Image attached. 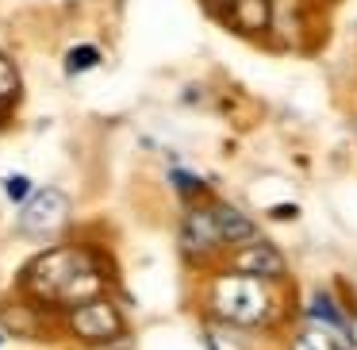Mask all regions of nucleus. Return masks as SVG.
Masks as SVG:
<instances>
[{
  "mask_svg": "<svg viewBox=\"0 0 357 350\" xmlns=\"http://www.w3.org/2000/svg\"><path fill=\"white\" fill-rule=\"evenodd\" d=\"M27 289L39 293L43 300L58 304H81L100 296V270L93 258L81 250H50L27 270Z\"/></svg>",
  "mask_w": 357,
  "mask_h": 350,
  "instance_id": "nucleus-1",
  "label": "nucleus"
},
{
  "mask_svg": "<svg viewBox=\"0 0 357 350\" xmlns=\"http://www.w3.org/2000/svg\"><path fill=\"white\" fill-rule=\"evenodd\" d=\"M211 308L215 316H223L227 323H261L269 316V293H265L261 277L250 273H234V277H219L211 285Z\"/></svg>",
  "mask_w": 357,
  "mask_h": 350,
  "instance_id": "nucleus-2",
  "label": "nucleus"
},
{
  "mask_svg": "<svg viewBox=\"0 0 357 350\" xmlns=\"http://www.w3.org/2000/svg\"><path fill=\"white\" fill-rule=\"evenodd\" d=\"M70 327H73V335L85 339V342H116L119 335H123V319H119V312L112 308L108 300H100V296L73 304Z\"/></svg>",
  "mask_w": 357,
  "mask_h": 350,
  "instance_id": "nucleus-3",
  "label": "nucleus"
},
{
  "mask_svg": "<svg viewBox=\"0 0 357 350\" xmlns=\"http://www.w3.org/2000/svg\"><path fill=\"white\" fill-rule=\"evenodd\" d=\"M70 219V200L58 189H39L31 200L24 204V216H20V227L24 235H35V239H47V235H58Z\"/></svg>",
  "mask_w": 357,
  "mask_h": 350,
  "instance_id": "nucleus-4",
  "label": "nucleus"
},
{
  "mask_svg": "<svg viewBox=\"0 0 357 350\" xmlns=\"http://www.w3.org/2000/svg\"><path fill=\"white\" fill-rule=\"evenodd\" d=\"M234 265H238V273H250V277H277V273H284V258L269 242H246L234 254Z\"/></svg>",
  "mask_w": 357,
  "mask_h": 350,
  "instance_id": "nucleus-5",
  "label": "nucleus"
},
{
  "mask_svg": "<svg viewBox=\"0 0 357 350\" xmlns=\"http://www.w3.org/2000/svg\"><path fill=\"white\" fill-rule=\"evenodd\" d=\"M215 247H223L215 235V224H211V212H192V216L185 219V250L192 258H204L211 254Z\"/></svg>",
  "mask_w": 357,
  "mask_h": 350,
  "instance_id": "nucleus-6",
  "label": "nucleus"
},
{
  "mask_svg": "<svg viewBox=\"0 0 357 350\" xmlns=\"http://www.w3.org/2000/svg\"><path fill=\"white\" fill-rule=\"evenodd\" d=\"M211 224H215L219 242H246V239H254V224H250L238 208H231V204H215V208H211Z\"/></svg>",
  "mask_w": 357,
  "mask_h": 350,
  "instance_id": "nucleus-7",
  "label": "nucleus"
},
{
  "mask_svg": "<svg viewBox=\"0 0 357 350\" xmlns=\"http://www.w3.org/2000/svg\"><path fill=\"white\" fill-rule=\"evenodd\" d=\"M227 12L242 31H265L269 27V0H231Z\"/></svg>",
  "mask_w": 357,
  "mask_h": 350,
  "instance_id": "nucleus-8",
  "label": "nucleus"
},
{
  "mask_svg": "<svg viewBox=\"0 0 357 350\" xmlns=\"http://www.w3.org/2000/svg\"><path fill=\"white\" fill-rule=\"evenodd\" d=\"M311 316H315L319 323L334 327V331H342V335H346V339H349V319L342 316L338 308H334V300H331V296H326V293H319L315 300H311Z\"/></svg>",
  "mask_w": 357,
  "mask_h": 350,
  "instance_id": "nucleus-9",
  "label": "nucleus"
},
{
  "mask_svg": "<svg viewBox=\"0 0 357 350\" xmlns=\"http://www.w3.org/2000/svg\"><path fill=\"white\" fill-rule=\"evenodd\" d=\"M292 350H338V347H334V339L326 335V327L315 323V327H307V331L296 335V347Z\"/></svg>",
  "mask_w": 357,
  "mask_h": 350,
  "instance_id": "nucleus-10",
  "label": "nucleus"
},
{
  "mask_svg": "<svg viewBox=\"0 0 357 350\" xmlns=\"http://www.w3.org/2000/svg\"><path fill=\"white\" fill-rule=\"evenodd\" d=\"M96 62H100V50L96 47H77L66 58V73H85V70H93Z\"/></svg>",
  "mask_w": 357,
  "mask_h": 350,
  "instance_id": "nucleus-11",
  "label": "nucleus"
},
{
  "mask_svg": "<svg viewBox=\"0 0 357 350\" xmlns=\"http://www.w3.org/2000/svg\"><path fill=\"white\" fill-rule=\"evenodd\" d=\"M12 93H16V70L8 58H0V104L12 101Z\"/></svg>",
  "mask_w": 357,
  "mask_h": 350,
  "instance_id": "nucleus-12",
  "label": "nucleus"
},
{
  "mask_svg": "<svg viewBox=\"0 0 357 350\" xmlns=\"http://www.w3.org/2000/svg\"><path fill=\"white\" fill-rule=\"evenodd\" d=\"M173 181H177L181 193H200V181H196L192 173H185V170H173Z\"/></svg>",
  "mask_w": 357,
  "mask_h": 350,
  "instance_id": "nucleus-13",
  "label": "nucleus"
},
{
  "mask_svg": "<svg viewBox=\"0 0 357 350\" xmlns=\"http://www.w3.org/2000/svg\"><path fill=\"white\" fill-rule=\"evenodd\" d=\"M4 189H8L12 200H24V196H27V177H8V181H4Z\"/></svg>",
  "mask_w": 357,
  "mask_h": 350,
  "instance_id": "nucleus-14",
  "label": "nucleus"
},
{
  "mask_svg": "<svg viewBox=\"0 0 357 350\" xmlns=\"http://www.w3.org/2000/svg\"><path fill=\"white\" fill-rule=\"evenodd\" d=\"M116 350H131V347H127V342H119V347H116Z\"/></svg>",
  "mask_w": 357,
  "mask_h": 350,
  "instance_id": "nucleus-15",
  "label": "nucleus"
},
{
  "mask_svg": "<svg viewBox=\"0 0 357 350\" xmlns=\"http://www.w3.org/2000/svg\"><path fill=\"white\" fill-rule=\"evenodd\" d=\"M227 4H231V0H223V8H227Z\"/></svg>",
  "mask_w": 357,
  "mask_h": 350,
  "instance_id": "nucleus-16",
  "label": "nucleus"
}]
</instances>
